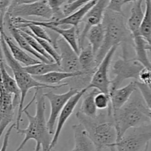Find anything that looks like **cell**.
I'll return each mask as SVG.
<instances>
[{
    "label": "cell",
    "instance_id": "obj_34",
    "mask_svg": "<svg viewBox=\"0 0 151 151\" xmlns=\"http://www.w3.org/2000/svg\"><path fill=\"white\" fill-rule=\"evenodd\" d=\"M16 127V123H13V124L10 126V127L8 128V130H7V132L5 133V135L4 136V139H3V143L1 145V147L0 149V151H7V147H8L9 144V139H10V133H11L12 130L13 128Z\"/></svg>",
    "mask_w": 151,
    "mask_h": 151
},
{
    "label": "cell",
    "instance_id": "obj_8",
    "mask_svg": "<svg viewBox=\"0 0 151 151\" xmlns=\"http://www.w3.org/2000/svg\"><path fill=\"white\" fill-rule=\"evenodd\" d=\"M7 13L12 17H22L25 19L29 16H37L44 18L45 20H50L54 15L47 0L10 7Z\"/></svg>",
    "mask_w": 151,
    "mask_h": 151
},
{
    "label": "cell",
    "instance_id": "obj_23",
    "mask_svg": "<svg viewBox=\"0 0 151 151\" xmlns=\"http://www.w3.org/2000/svg\"><path fill=\"white\" fill-rule=\"evenodd\" d=\"M106 30L103 24L99 23L91 27L86 35V39L93 49V51L97 54L98 50L103 45L105 40Z\"/></svg>",
    "mask_w": 151,
    "mask_h": 151
},
{
    "label": "cell",
    "instance_id": "obj_4",
    "mask_svg": "<svg viewBox=\"0 0 151 151\" xmlns=\"http://www.w3.org/2000/svg\"><path fill=\"white\" fill-rule=\"evenodd\" d=\"M102 23L106 30L103 45L96 54V62L100 65L108 52L115 45H129L134 47L132 34L127 26V20L123 13L106 9Z\"/></svg>",
    "mask_w": 151,
    "mask_h": 151
},
{
    "label": "cell",
    "instance_id": "obj_11",
    "mask_svg": "<svg viewBox=\"0 0 151 151\" xmlns=\"http://www.w3.org/2000/svg\"><path fill=\"white\" fill-rule=\"evenodd\" d=\"M56 49H58L60 53V65L62 71L74 73H82L78 54L64 38H58L56 42Z\"/></svg>",
    "mask_w": 151,
    "mask_h": 151
},
{
    "label": "cell",
    "instance_id": "obj_41",
    "mask_svg": "<svg viewBox=\"0 0 151 151\" xmlns=\"http://www.w3.org/2000/svg\"><path fill=\"white\" fill-rule=\"evenodd\" d=\"M150 61H151V57H150Z\"/></svg>",
    "mask_w": 151,
    "mask_h": 151
},
{
    "label": "cell",
    "instance_id": "obj_21",
    "mask_svg": "<svg viewBox=\"0 0 151 151\" xmlns=\"http://www.w3.org/2000/svg\"><path fill=\"white\" fill-rule=\"evenodd\" d=\"M145 0H137L134 2L131 10V16L127 20V26L131 31L133 37L137 36L140 34V25L144 16L142 10V2Z\"/></svg>",
    "mask_w": 151,
    "mask_h": 151
},
{
    "label": "cell",
    "instance_id": "obj_19",
    "mask_svg": "<svg viewBox=\"0 0 151 151\" xmlns=\"http://www.w3.org/2000/svg\"><path fill=\"white\" fill-rule=\"evenodd\" d=\"M72 130L74 133L75 146L70 151H97L94 143L82 124L80 123L78 124H74L72 125Z\"/></svg>",
    "mask_w": 151,
    "mask_h": 151
},
{
    "label": "cell",
    "instance_id": "obj_3",
    "mask_svg": "<svg viewBox=\"0 0 151 151\" xmlns=\"http://www.w3.org/2000/svg\"><path fill=\"white\" fill-rule=\"evenodd\" d=\"M151 110L142 95L137 89L129 100L119 109L113 110V117L119 141L127 131L133 127L151 123Z\"/></svg>",
    "mask_w": 151,
    "mask_h": 151
},
{
    "label": "cell",
    "instance_id": "obj_16",
    "mask_svg": "<svg viewBox=\"0 0 151 151\" xmlns=\"http://www.w3.org/2000/svg\"><path fill=\"white\" fill-rule=\"evenodd\" d=\"M0 29H1V33L2 34L3 37L4 38L6 44H7L10 50V53H12L13 56L15 59L18 61L19 63L23 64L24 66H29V65H35L41 62V61L38 60V59H35L28 55L24 50L21 48L19 46L16 45L10 37H9L5 32L4 31V22H0Z\"/></svg>",
    "mask_w": 151,
    "mask_h": 151
},
{
    "label": "cell",
    "instance_id": "obj_17",
    "mask_svg": "<svg viewBox=\"0 0 151 151\" xmlns=\"http://www.w3.org/2000/svg\"><path fill=\"white\" fill-rule=\"evenodd\" d=\"M138 89L137 81L130 82L123 87H119L111 92V106L112 110H116L122 107L131 98V95Z\"/></svg>",
    "mask_w": 151,
    "mask_h": 151
},
{
    "label": "cell",
    "instance_id": "obj_37",
    "mask_svg": "<svg viewBox=\"0 0 151 151\" xmlns=\"http://www.w3.org/2000/svg\"><path fill=\"white\" fill-rule=\"evenodd\" d=\"M137 1V0H125L124 3H125V4H127V3H130V2H135V1Z\"/></svg>",
    "mask_w": 151,
    "mask_h": 151
},
{
    "label": "cell",
    "instance_id": "obj_25",
    "mask_svg": "<svg viewBox=\"0 0 151 151\" xmlns=\"http://www.w3.org/2000/svg\"><path fill=\"white\" fill-rule=\"evenodd\" d=\"M25 70L32 76L44 75L52 71H62L60 65L57 62L53 63H45L40 62L35 65L24 67Z\"/></svg>",
    "mask_w": 151,
    "mask_h": 151
},
{
    "label": "cell",
    "instance_id": "obj_14",
    "mask_svg": "<svg viewBox=\"0 0 151 151\" xmlns=\"http://www.w3.org/2000/svg\"><path fill=\"white\" fill-rule=\"evenodd\" d=\"M88 90H89V89L87 88V87H85V88L79 90L76 94L74 95V96L68 101L67 103L66 104L64 107H63V110H61V112H60V115H59L58 116L54 136H53L52 139L51 144H50V151L52 150L53 148H54L55 147V145L57 144L58 142L59 136H60V133H61L62 130H63V126L65 125L66 122L67 121L68 118H69V117L72 115V114L73 113L75 107L78 105L79 101L81 100V98L83 96V95L85 94V93Z\"/></svg>",
    "mask_w": 151,
    "mask_h": 151
},
{
    "label": "cell",
    "instance_id": "obj_2",
    "mask_svg": "<svg viewBox=\"0 0 151 151\" xmlns=\"http://www.w3.org/2000/svg\"><path fill=\"white\" fill-rule=\"evenodd\" d=\"M75 117L84 127L97 151L106 149L116 151L114 144L117 139V133L111 103L106 111L97 113L94 118L86 116L79 110L75 114Z\"/></svg>",
    "mask_w": 151,
    "mask_h": 151
},
{
    "label": "cell",
    "instance_id": "obj_36",
    "mask_svg": "<svg viewBox=\"0 0 151 151\" xmlns=\"http://www.w3.org/2000/svg\"><path fill=\"white\" fill-rule=\"evenodd\" d=\"M41 1V0H13L10 7L19 5V4H28V3L35 2V1Z\"/></svg>",
    "mask_w": 151,
    "mask_h": 151
},
{
    "label": "cell",
    "instance_id": "obj_32",
    "mask_svg": "<svg viewBox=\"0 0 151 151\" xmlns=\"http://www.w3.org/2000/svg\"><path fill=\"white\" fill-rule=\"evenodd\" d=\"M139 81L151 86V68L145 67L141 70L139 77Z\"/></svg>",
    "mask_w": 151,
    "mask_h": 151
},
{
    "label": "cell",
    "instance_id": "obj_38",
    "mask_svg": "<svg viewBox=\"0 0 151 151\" xmlns=\"http://www.w3.org/2000/svg\"><path fill=\"white\" fill-rule=\"evenodd\" d=\"M149 146H150V143H147V144H146V146L144 147V150L143 151H148Z\"/></svg>",
    "mask_w": 151,
    "mask_h": 151
},
{
    "label": "cell",
    "instance_id": "obj_20",
    "mask_svg": "<svg viewBox=\"0 0 151 151\" xmlns=\"http://www.w3.org/2000/svg\"><path fill=\"white\" fill-rule=\"evenodd\" d=\"M44 28L56 33L60 37L64 38L70 44L74 50L79 55L80 51H81L79 47V28L72 26L70 28L63 29V28H60L58 26H52V25H44Z\"/></svg>",
    "mask_w": 151,
    "mask_h": 151
},
{
    "label": "cell",
    "instance_id": "obj_15",
    "mask_svg": "<svg viewBox=\"0 0 151 151\" xmlns=\"http://www.w3.org/2000/svg\"><path fill=\"white\" fill-rule=\"evenodd\" d=\"M4 26L6 27V28H7V30L9 31L10 35H11L12 37L14 38V40L16 41L18 45H19L21 48L26 50L27 52H28V53H30L31 55L35 56L36 59H38V60L41 61V62L52 63V62H50L47 58H45L44 56H43L42 55H41L40 53H38V52L35 51V50L29 45V44L28 43V41H27L25 37L24 36L22 35V33H21L20 30L13 24V21H12L11 16H10L7 13H6L4 18Z\"/></svg>",
    "mask_w": 151,
    "mask_h": 151
},
{
    "label": "cell",
    "instance_id": "obj_33",
    "mask_svg": "<svg viewBox=\"0 0 151 151\" xmlns=\"http://www.w3.org/2000/svg\"><path fill=\"white\" fill-rule=\"evenodd\" d=\"M125 0H110L107 9L118 13H123L122 12V6L125 4Z\"/></svg>",
    "mask_w": 151,
    "mask_h": 151
},
{
    "label": "cell",
    "instance_id": "obj_9",
    "mask_svg": "<svg viewBox=\"0 0 151 151\" xmlns=\"http://www.w3.org/2000/svg\"><path fill=\"white\" fill-rule=\"evenodd\" d=\"M118 47L119 45L114 46L108 52L104 59L102 60V62L97 67L87 88H96L100 92L109 94L111 80L109 78V70L114 55L117 50Z\"/></svg>",
    "mask_w": 151,
    "mask_h": 151
},
{
    "label": "cell",
    "instance_id": "obj_10",
    "mask_svg": "<svg viewBox=\"0 0 151 151\" xmlns=\"http://www.w3.org/2000/svg\"><path fill=\"white\" fill-rule=\"evenodd\" d=\"M79 90H81L71 87L69 90L62 94H56L52 91H49L44 93V96L48 99L50 104V113L47 121V127L51 135L54 133L55 124L63 108L68 101Z\"/></svg>",
    "mask_w": 151,
    "mask_h": 151
},
{
    "label": "cell",
    "instance_id": "obj_42",
    "mask_svg": "<svg viewBox=\"0 0 151 151\" xmlns=\"http://www.w3.org/2000/svg\"><path fill=\"white\" fill-rule=\"evenodd\" d=\"M150 87H151V86H150Z\"/></svg>",
    "mask_w": 151,
    "mask_h": 151
},
{
    "label": "cell",
    "instance_id": "obj_30",
    "mask_svg": "<svg viewBox=\"0 0 151 151\" xmlns=\"http://www.w3.org/2000/svg\"><path fill=\"white\" fill-rule=\"evenodd\" d=\"M96 107L100 110L108 109L111 103V96L109 93L99 92L94 97Z\"/></svg>",
    "mask_w": 151,
    "mask_h": 151
},
{
    "label": "cell",
    "instance_id": "obj_12",
    "mask_svg": "<svg viewBox=\"0 0 151 151\" xmlns=\"http://www.w3.org/2000/svg\"><path fill=\"white\" fill-rule=\"evenodd\" d=\"M109 1L110 0H97L95 4L90 9L83 18L82 22H83L84 27L79 34L80 50L84 47V41L90 28L102 22L105 11L109 6Z\"/></svg>",
    "mask_w": 151,
    "mask_h": 151
},
{
    "label": "cell",
    "instance_id": "obj_1",
    "mask_svg": "<svg viewBox=\"0 0 151 151\" xmlns=\"http://www.w3.org/2000/svg\"><path fill=\"white\" fill-rule=\"evenodd\" d=\"M44 89H35L34 96L30 102L24 107L23 113L28 119L27 127L25 129H16L18 134L24 135L23 141L14 151H21L28 141L36 142L35 151H50L52 139L51 134L47 127L45 118L46 102Z\"/></svg>",
    "mask_w": 151,
    "mask_h": 151
},
{
    "label": "cell",
    "instance_id": "obj_27",
    "mask_svg": "<svg viewBox=\"0 0 151 151\" xmlns=\"http://www.w3.org/2000/svg\"><path fill=\"white\" fill-rule=\"evenodd\" d=\"M19 29L22 30L23 31L27 33L28 34H29V35H31L32 36H33L34 38H35V39L38 41V43L41 44V47L44 49V50H45V51L47 52V53H48V54L50 55V56H51L53 59H54L55 62H57V63H58L59 65H60V53H59V52H58L57 49H56L55 47L54 46L51 44V43L49 42V41H47V40L42 39V38H38V37L35 36L34 35V34L32 33L30 30H29V28H19Z\"/></svg>",
    "mask_w": 151,
    "mask_h": 151
},
{
    "label": "cell",
    "instance_id": "obj_28",
    "mask_svg": "<svg viewBox=\"0 0 151 151\" xmlns=\"http://www.w3.org/2000/svg\"><path fill=\"white\" fill-rule=\"evenodd\" d=\"M19 30H20V31H21V33H22V35L25 37V38L27 39V41H28V43L29 44V45H30L31 47H32V48L35 50V51L38 52V53H40L41 55H42V56H44L45 58H47V59H48L50 62H52V63H53V62H55L54 61V59H53L52 58L51 56H50V55H49L48 53L45 51V50H44V49L41 47V44L38 43V41H37V40L35 39L33 36H32L31 35L28 34L27 33L23 31L22 30H21V29H19Z\"/></svg>",
    "mask_w": 151,
    "mask_h": 151
},
{
    "label": "cell",
    "instance_id": "obj_40",
    "mask_svg": "<svg viewBox=\"0 0 151 151\" xmlns=\"http://www.w3.org/2000/svg\"><path fill=\"white\" fill-rule=\"evenodd\" d=\"M52 151H57V150H52Z\"/></svg>",
    "mask_w": 151,
    "mask_h": 151
},
{
    "label": "cell",
    "instance_id": "obj_7",
    "mask_svg": "<svg viewBox=\"0 0 151 151\" xmlns=\"http://www.w3.org/2000/svg\"><path fill=\"white\" fill-rule=\"evenodd\" d=\"M116 142V151H139L151 140V123L133 127Z\"/></svg>",
    "mask_w": 151,
    "mask_h": 151
},
{
    "label": "cell",
    "instance_id": "obj_22",
    "mask_svg": "<svg viewBox=\"0 0 151 151\" xmlns=\"http://www.w3.org/2000/svg\"><path fill=\"white\" fill-rule=\"evenodd\" d=\"M82 73H67L64 72V71H52V72L44 74V75L32 76L35 80L44 84L56 85L57 84H61L60 82L63 80L73 78L77 76L81 75Z\"/></svg>",
    "mask_w": 151,
    "mask_h": 151
},
{
    "label": "cell",
    "instance_id": "obj_6",
    "mask_svg": "<svg viewBox=\"0 0 151 151\" xmlns=\"http://www.w3.org/2000/svg\"><path fill=\"white\" fill-rule=\"evenodd\" d=\"M128 53L126 45H124L123 56H119L111 65V72L114 77L111 80L110 93L119 88L122 83L128 78L139 81V73L145 66L136 58H128Z\"/></svg>",
    "mask_w": 151,
    "mask_h": 151
},
{
    "label": "cell",
    "instance_id": "obj_26",
    "mask_svg": "<svg viewBox=\"0 0 151 151\" xmlns=\"http://www.w3.org/2000/svg\"><path fill=\"white\" fill-rule=\"evenodd\" d=\"M145 11L140 25V34L151 44V0H145Z\"/></svg>",
    "mask_w": 151,
    "mask_h": 151
},
{
    "label": "cell",
    "instance_id": "obj_13",
    "mask_svg": "<svg viewBox=\"0 0 151 151\" xmlns=\"http://www.w3.org/2000/svg\"><path fill=\"white\" fill-rule=\"evenodd\" d=\"M14 96L5 90L0 83V139L7 126L13 121L16 106Z\"/></svg>",
    "mask_w": 151,
    "mask_h": 151
},
{
    "label": "cell",
    "instance_id": "obj_24",
    "mask_svg": "<svg viewBox=\"0 0 151 151\" xmlns=\"http://www.w3.org/2000/svg\"><path fill=\"white\" fill-rule=\"evenodd\" d=\"M91 89L92 90L88 92L87 90L83 96V99L79 111L86 116L94 118L97 115V108L94 102V97L100 92V90L96 88Z\"/></svg>",
    "mask_w": 151,
    "mask_h": 151
},
{
    "label": "cell",
    "instance_id": "obj_29",
    "mask_svg": "<svg viewBox=\"0 0 151 151\" xmlns=\"http://www.w3.org/2000/svg\"><path fill=\"white\" fill-rule=\"evenodd\" d=\"M47 1L54 13L53 17L50 20H59L65 17L62 8L65 4H67L69 0H47Z\"/></svg>",
    "mask_w": 151,
    "mask_h": 151
},
{
    "label": "cell",
    "instance_id": "obj_5",
    "mask_svg": "<svg viewBox=\"0 0 151 151\" xmlns=\"http://www.w3.org/2000/svg\"><path fill=\"white\" fill-rule=\"evenodd\" d=\"M0 32H1V29H0ZM1 47L3 53V56H4V59H5L6 63L8 65L9 68L11 69L13 74V76H14L15 80H16V83L18 84V87H19L21 92V99L20 102H19V107H18V114L17 118H16V127H15L16 129H17L20 127V123L22 121V114L24 113L23 105L24 102L25 98H26L27 93L31 89L50 88L52 89V90H55V89H58L62 87H64V86L69 85V83L64 82L61 83V84H56V85H49V84H44L43 83H41L37 81V80H35L32 75L28 73L25 70L24 67L22 66L21 63H19L16 59H14L12 53H10V50H9L8 46H7L5 41H4V38L3 37L1 33Z\"/></svg>",
    "mask_w": 151,
    "mask_h": 151
},
{
    "label": "cell",
    "instance_id": "obj_39",
    "mask_svg": "<svg viewBox=\"0 0 151 151\" xmlns=\"http://www.w3.org/2000/svg\"><path fill=\"white\" fill-rule=\"evenodd\" d=\"M77 1V0H69V1H68L67 4H70V3L74 2V1Z\"/></svg>",
    "mask_w": 151,
    "mask_h": 151
},
{
    "label": "cell",
    "instance_id": "obj_31",
    "mask_svg": "<svg viewBox=\"0 0 151 151\" xmlns=\"http://www.w3.org/2000/svg\"><path fill=\"white\" fill-rule=\"evenodd\" d=\"M93 1V0H77V1H74V2L70 3V4H66L62 8L63 13L64 16H69V15L72 14L77 10L81 8L83 5L86 4L87 3L90 2V1Z\"/></svg>",
    "mask_w": 151,
    "mask_h": 151
},
{
    "label": "cell",
    "instance_id": "obj_18",
    "mask_svg": "<svg viewBox=\"0 0 151 151\" xmlns=\"http://www.w3.org/2000/svg\"><path fill=\"white\" fill-rule=\"evenodd\" d=\"M79 62L81 67V71L85 75L92 78L98 65L96 62V55L89 44L83 47L80 51Z\"/></svg>",
    "mask_w": 151,
    "mask_h": 151
},
{
    "label": "cell",
    "instance_id": "obj_35",
    "mask_svg": "<svg viewBox=\"0 0 151 151\" xmlns=\"http://www.w3.org/2000/svg\"><path fill=\"white\" fill-rule=\"evenodd\" d=\"M13 0H0V19H4Z\"/></svg>",
    "mask_w": 151,
    "mask_h": 151
}]
</instances>
